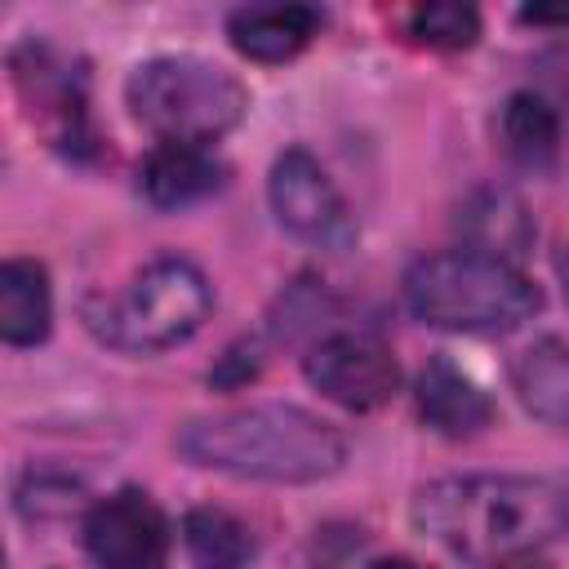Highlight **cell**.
I'll use <instances>...</instances> for the list:
<instances>
[{
    "label": "cell",
    "mask_w": 569,
    "mask_h": 569,
    "mask_svg": "<svg viewBox=\"0 0 569 569\" xmlns=\"http://www.w3.org/2000/svg\"><path fill=\"white\" fill-rule=\"evenodd\" d=\"M413 525L462 560L493 565L569 529V485L533 476H445L413 498Z\"/></svg>",
    "instance_id": "obj_1"
},
{
    "label": "cell",
    "mask_w": 569,
    "mask_h": 569,
    "mask_svg": "<svg viewBox=\"0 0 569 569\" xmlns=\"http://www.w3.org/2000/svg\"><path fill=\"white\" fill-rule=\"evenodd\" d=\"M178 453L204 471L267 485H316L347 458V440L302 405H244L191 418L178 431Z\"/></svg>",
    "instance_id": "obj_2"
},
{
    "label": "cell",
    "mask_w": 569,
    "mask_h": 569,
    "mask_svg": "<svg viewBox=\"0 0 569 569\" xmlns=\"http://www.w3.org/2000/svg\"><path fill=\"white\" fill-rule=\"evenodd\" d=\"M405 302L418 320L449 333H511L538 307V284L489 249L427 253L405 276Z\"/></svg>",
    "instance_id": "obj_3"
},
{
    "label": "cell",
    "mask_w": 569,
    "mask_h": 569,
    "mask_svg": "<svg viewBox=\"0 0 569 569\" xmlns=\"http://www.w3.org/2000/svg\"><path fill=\"white\" fill-rule=\"evenodd\" d=\"M124 102L142 129L160 142L209 147L240 124L249 111V89L209 58H151L133 67Z\"/></svg>",
    "instance_id": "obj_4"
},
{
    "label": "cell",
    "mask_w": 569,
    "mask_h": 569,
    "mask_svg": "<svg viewBox=\"0 0 569 569\" xmlns=\"http://www.w3.org/2000/svg\"><path fill=\"white\" fill-rule=\"evenodd\" d=\"M213 307V289L204 271L187 258L147 262L116 298L89 302V325L102 342L120 351H164L187 342Z\"/></svg>",
    "instance_id": "obj_5"
},
{
    "label": "cell",
    "mask_w": 569,
    "mask_h": 569,
    "mask_svg": "<svg viewBox=\"0 0 569 569\" xmlns=\"http://www.w3.org/2000/svg\"><path fill=\"white\" fill-rule=\"evenodd\" d=\"M302 373L325 400L351 413L382 409L400 391V360L373 333H333L316 342L302 360Z\"/></svg>",
    "instance_id": "obj_6"
},
{
    "label": "cell",
    "mask_w": 569,
    "mask_h": 569,
    "mask_svg": "<svg viewBox=\"0 0 569 569\" xmlns=\"http://www.w3.org/2000/svg\"><path fill=\"white\" fill-rule=\"evenodd\" d=\"M84 551L98 569H169V520L142 489H116L84 511Z\"/></svg>",
    "instance_id": "obj_7"
},
{
    "label": "cell",
    "mask_w": 569,
    "mask_h": 569,
    "mask_svg": "<svg viewBox=\"0 0 569 569\" xmlns=\"http://www.w3.org/2000/svg\"><path fill=\"white\" fill-rule=\"evenodd\" d=\"M267 200H271L276 222L302 240L342 244L351 236L347 204H342L338 187L329 182L320 160L302 147H289L284 156H276L271 178H267Z\"/></svg>",
    "instance_id": "obj_8"
},
{
    "label": "cell",
    "mask_w": 569,
    "mask_h": 569,
    "mask_svg": "<svg viewBox=\"0 0 569 569\" xmlns=\"http://www.w3.org/2000/svg\"><path fill=\"white\" fill-rule=\"evenodd\" d=\"M413 405H418V418L449 440L476 436L493 422V400L485 396V387L445 356H431L422 365L418 387H413Z\"/></svg>",
    "instance_id": "obj_9"
},
{
    "label": "cell",
    "mask_w": 569,
    "mask_h": 569,
    "mask_svg": "<svg viewBox=\"0 0 569 569\" xmlns=\"http://www.w3.org/2000/svg\"><path fill=\"white\" fill-rule=\"evenodd\" d=\"M13 80L18 93L27 98V107H40V120L53 124V138L62 147L84 142V93H80V76H71L67 67H58L53 49L44 44H22L13 53Z\"/></svg>",
    "instance_id": "obj_10"
},
{
    "label": "cell",
    "mask_w": 569,
    "mask_h": 569,
    "mask_svg": "<svg viewBox=\"0 0 569 569\" xmlns=\"http://www.w3.org/2000/svg\"><path fill=\"white\" fill-rule=\"evenodd\" d=\"M320 31V9L311 4H244L227 18V40L253 62H289Z\"/></svg>",
    "instance_id": "obj_11"
},
{
    "label": "cell",
    "mask_w": 569,
    "mask_h": 569,
    "mask_svg": "<svg viewBox=\"0 0 569 569\" xmlns=\"http://www.w3.org/2000/svg\"><path fill=\"white\" fill-rule=\"evenodd\" d=\"M222 160L209 147H187V142H160L142 164H138V187L156 209H182L222 187Z\"/></svg>",
    "instance_id": "obj_12"
},
{
    "label": "cell",
    "mask_w": 569,
    "mask_h": 569,
    "mask_svg": "<svg viewBox=\"0 0 569 569\" xmlns=\"http://www.w3.org/2000/svg\"><path fill=\"white\" fill-rule=\"evenodd\" d=\"M53 293L49 271L36 258H9L0 267V338L9 347H36L49 338Z\"/></svg>",
    "instance_id": "obj_13"
},
{
    "label": "cell",
    "mask_w": 569,
    "mask_h": 569,
    "mask_svg": "<svg viewBox=\"0 0 569 569\" xmlns=\"http://www.w3.org/2000/svg\"><path fill=\"white\" fill-rule=\"evenodd\" d=\"M511 387L538 422L569 427V342L538 338L533 347H525L511 360Z\"/></svg>",
    "instance_id": "obj_14"
},
{
    "label": "cell",
    "mask_w": 569,
    "mask_h": 569,
    "mask_svg": "<svg viewBox=\"0 0 569 569\" xmlns=\"http://www.w3.org/2000/svg\"><path fill=\"white\" fill-rule=\"evenodd\" d=\"M182 547L196 569H244L253 560L249 529L222 507H191L182 516Z\"/></svg>",
    "instance_id": "obj_15"
},
{
    "label": "cell",
    "mask_w": 569,
    "mask_h": 569,
    "mask_svg": "<svg viewBox=\"0 0 569 569\" xmlns=\"http://www.w3.org/2000/svg\"><path fill=\"white\" fill-rule=\"evenodd\" d=\"M498 133H502V147L525 160V164H542L556 156V142H560V116L556 107L533 93V89H520L507 98L502 107V120H498Z\"/></svg>",
    "instance_id": "obj_16"
},
{
    "label": "cell",
    "mask_w": 569,
    "mask_h": 569,
    "mask_svg": "<svg viewBox=\"0 0 569 569\" xmlns=\"http://www.w3.org/2000/svg\"><path fill=\"white\" fill-rule=\"evenodd\" d=\"M409 36L427 49H467L480 36V13L471 4H418L409 13Z\"/></svg>",
    "instance_id": "obj_17"
},
{
    "label": "cell",
    "mask_w": 569,
    "mask_h": 569,
    "mask_svg": "<svg viewBox=\"0 0 569 569\" xmlns=\"http://www.w3.org/2000/svg\"><path fill=\"white\" fill-rule=\"evenodd\" d=\"M80 507V485L76 480H49V476H31L18 489V511L31 520H49V516H67Z\"/></svg>",
    "instance_id": "obj_18"
},
{
    "label": "cell",
    "mask_w": 569,
    "mask_h": 569,
    "mask_svg": "<svg viewBox=\"0 0 569 569\" xmlns=\"http://www.w3.org/2000/svg\"><path fill=\"white\" fill-rule=\"evenodd\" d=\"M258 347L253 342H240V347H231L222 360H218V369L209 373V382H218V387H240V382H249L253 373H258Z\"/></svg>",
    "instance_id": "obj_19"
},
{
    "label": "cell",
    "mask_w": 569,
    "mask_h": 569,
    "mask_svg": "<svg viewBox=\"0 0 569 569\" xmlns=\"http://www.w3.org/2000/svg\"><path fill=\"white\" fill-rule=\"evenodd\" d=\"M538 80H542L556 98L569 102V40H565V44H551V49L538 58Z\"/></svg>",
    "instance_id": "obj_20"
},
{
    "label": "cell",
    "mask_w": 569,
    "mask_h": 569,
    "mask_svg": "<svg viewBox=\"0 0 569 569\" xmlns=\"http://www.w3.org/2000/svg\"><path fill=\"white\" fill-rule=\"evenodd\" d=\"M489 569H551L538 551H516V556H502V560H493Z\"/></svg>",
    "instance_id": "obj_21"
},
{
    "label": "cell",
    "mask_w": 569,
    "mask_h": 569,
    "mask_svg": "<svg viewBox=\"0 0 569 569\" xmlns=\"http://www.w3.org/2000/svg\"><path fill=\"white\" fill-rule=\"evenodd\" d=\"M525 22H569V9H520Z\"/></svg>",
    "instance_id": "obj_22"
},
{
    "label": "cell",
    "mask_w": 569,
    "mask_h": 569,
    "mask_svg": "<svg viewBox=\"0 0 569 569\" xmlns=\"http://www.w3.org/2000/svg\"><path fill=\"white\" fill-rule=\"evenodd\" d=\"M369 569H422L418 560H405V556H387V560H373Z\"/></svg>",
    "instance_id": "obj_23"
},
{
    "label": "cell",
    "mask_w": 569,
    "mask_h": 569,
    "mask_svg": "<svg viewBox=\"0 0 569 569\" xmlns=\"http://www.w3.org/2000/svg\"><path fill=\"white\" fill-rule=\"evenodd\" d=\"M560 271H565V298H569V262H565V267H560Z\"/></svg>",
    "instance_id": "obj_24"
}]
</instances>
